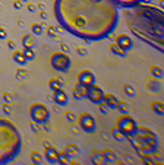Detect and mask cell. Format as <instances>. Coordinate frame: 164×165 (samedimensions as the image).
<instances>
[{
    "instance_id": "obj_38",
    "label": "cell",
    "mask_w": 164,
    "mask_h": 165,
    "mask_svg": "<svg viewBox=\"0 0 164 165\" xmlns=\"http://www.w3.org/2000/svg\"><path fill=\"white\" fill-rule=\"evenodd\" d=\"M7 45H9V48H15V41H9V43H7Z\"/></svg>"
},
{
    "instance_id": "obj_3",
    "label": "cell",
    "mask_w": 164,
    "mask_h": 165,
    "mask_svg": "<svg viewBox=\"0 0 164 165\" xmlns=\"http://www.w3.org/2000/svg\"><path fill=\"white\" fill-rule=\"evenodd\" d=\"M21 148L22 139L16 126L6 118H0V164L13 161Z\"/></svg>"
},
{
    "instance_id": "obj_25",
    "label": "cell",
    "mask_w": 164,
    "mask_h": 165,
    "mask_svg": "<svg viewBox=\"0 0 164 165\" xmlns=\"http://www.w3.org/2000/svg\"><path fill=\"white\" fill-rule=\"evenodd\" d=\"M78 152H79V148H78L76 145H69L68 149H66V153H68L69 156H75V155H78Z\"/></svg>"
},
{
    "instance_id": "obj_19",
    "label": "cell",
    "mask_w": 164,
    "mask_h": 165,
    "mask_svg": "<svg viewBox=\"0 0 164 165\" xmlns=\"http://www.w3.org/2000/svg\"><path fill=\"white\" fill-rule=\"evenodd\" d=\"M13 60H15L18 65H25V63H26V59H25V56H24L22 51H16V53L13 54Z\"/></svg>"
},
{
    "instance_id": "obj_44",
    "label": "cell",
    "mask_w": 164,
    "mask_h": 165,
    "mask_svg": "<svg viewBox=\"0 0 164 165\" xmlns=\"http://www.w3.org/2000/svg\"><path fill=\"white\" fill-rule=\"evenodd\" d=\"M142 1H146V3H149V1H152V0H142Z\"/></svg>"
},
{
    "instance_id": "obj_8",
    "label": "cell",
    "mask_w": 164,
    "mask_h": 165,
    "mask_svg": "<svg viewBox=\"0 0 164 165\" xmlns=\"http://www.w3.org/2000/svg\"><path fill=\"white\" fill-rule=\"evenodd\" d=\"M79 126L84 132L87 133H94L95 132V120L90 113H84L79 117Z\"/></svg>"
},
{
    "instance_id": "obj_39",
    "label": "cell",
    "mask_w": 164,
    "mask_h": 165,
    "mask_svg": "<svg viewBox=\"0 0 164 165\" xmlns=\"http://www.w3.org/2000/svg\"><path fill=\"white\" fill-rule=\"evenodd\" d=\"M78 53H79V54H87V50L85 48H78Z\"/></svg>"
},
{
    "instance_id": "obj_35",
    "label": "cell",
    "mask_w": 164,
    "mask_h": 165,
    "mask_svg": "<svg viewBox=\"0 0 164 165\" xmlns=\"http://www.w3.org/2000/svg\"><path fill=\"white\" fill-rule=\"evenodd\" d=\"M66 118H68L69 121H73V120H75V116H73V113H68V114H66Z\"/></svg>"
},
{
    "instance_id": "obj_9",
    "label": "cell",
    "mask_w": 164,
    "mask_h": 165,
    "mask_svg": "<svg viewBox=\"0 0 164 165\" xmlns=\"http://www.w3.org/2000/svg\"><path fill=\"white\" fill-rule=\"evenodd\" d=\"M87 98L90 99L92 104H100V102L103 101V98H104V91H103L100 86H97V85L94 83L91 86H88Z\"/></svg>"
},
{
    "instance_id": "obj_15",
    "label": "cell",
    "mask_w": 164,
    "mask_h": 165,
    "mask_svg": "<svg viewBox=\"0 0 164 165\" xmlns=\"http://www.w3.org/2000/svg\"><path fill=\"white\" fill-rule=\"evenodd\" d=\"M103 102L107 105V108H116V107H117V102H119V99L116 98L114 95H111V94H104Z\"/></svg>"
},
{
    "instance_id": "obj_28",
    "label": "cell",
    "mask_w": 164,
    "mask_h": 165,
    "mask_svg": "<svg viewBox=\"0 0 164 165\" xmlns=\"http://www.w3.org/2000/svg\"><path fill=\"white\" fill-rule=\"evenodd\" d=\"M31 159H32V162H34V164H41V162H43V156H41L38 152H32Z\"/></svg>"
},
{
    "instance_id": "obj_36",
    "label": "cell",
    "mask_w": 164,
    "mask_h": 165,
    "mask_svg": "<svg viewBox=\"0 0 164 165\" xmlns=\"http://www.w3.org/2000/svg\"><path fill=\"white\" fill-rule=\"evenodd\" d=\"M62 50H63V51H65V53H68V51H69V47H68V44H62Z\"/></svg>"
},
{
    "instance_id": "obj_33",
    "label": "cell",
    "mask_w": 164,
    "mask_h": 165,
    "mask_svg": "<svg viewBox=\"0 0 164 165\" xmlns=\"http://www.w3.org/2000/svg\"><path fill=\"white\" fill-rule=\"evenodd\" d=\"M49 35H50V37H56V35H57L54 26H50V28H49Z\"/></svg>"
},
{
    "instance_id": "obj_37",
    "label": "cell",
    "mask_w": 164,
    "mask_h": 165,
    "mask_svg": "<svg viewBox=\"0 0 164 165\" xmlns=\"http://www.w3.org/2000/svg\"><path fill=\"white\" fill-rule=\"evenodd\" d=\"M21 76H26V72H25V70H19V72H18V78H21Z\"/></svg>"
},
{
    "instance_id": "obj_43",
    "label": "cell",
    "mask_w": 164,
    "mask_h": 165,
    "mask_svg": "<svg viewBox=\"0 0 164 165\" xmlns=\"http://www.w3.org/2000/svg\"><path fill=\"white\" fill-rule=\"evenodd\" d=\"M28 9H29V10L32 12V10H35V6H32V4H29V6H28Z\"/></svg>"
},
{
    "instance_id": "obj_6",
    "label": "cell",
    "mask_w": 164,
    "mask_h": 165,
    "mask_svg": "<svg viewBox=\"0 0 164 165\" xmlns=\"http://www.w3.org/2000/svg\"><path fill=\"white\" fill-rule=\"evenodd\" d=\"M120 132L123 133L126 137H129L132 133L136 130V121L132 118L130 116H128V114H123V116L120 117L119 120H117V126H116Z\"/></svg>"
},
{
    "instance_id": "obj_32",
    "label": "cell",
    "mask_w": 164,
    "mask_h": 165,
    "mask_svg": "<svg viewBox=\"0 0 164 165\" xmlns=\"http://www.w3.org/2000/svg\"><path fill=\"white\" fill-rule=\"evenodd\" d=\"M100 111H101L103 114H106V113H107V105H106V104H104L103 101L100 102Z\"/></svg>"
},
{
    "instance_id": "obj_20",
    "label": "cell",
    "mask_w": 164,
    "mask_h": 165,
    "mask_svg": "<svg viewBox=\"0 0 164 165\" xmlns=\"http://www.w3.org/2000/svg\"><path fill=\"white\" fill-rule=\"evenodd\" d=\"M113 137H114L116 140H119V142H123V140H126V139H128L123 133L117 129V127H114V129H113Z\"/></svg>"
},
{
    "instance_id": "obj_7",
    "label": "cell",
    "mask_w": 164,
    "mask_h": 165,
    "mask_svg": "<svg viewBox=\"0 0 164 165\" xmlns=\"http://www.w3.org/2000/svg\"><path fill=\"white\" fill-rule=\"evenodd\" d=\"M50 62H51V66L59 72H68L71 67V59L65 53H54L51 56Z\"/></svg>"
},
{
    "instance_id": "obj_24",
    "label": "cell",
    "mask_w": 164,
    "mask_h": 165,
    "mask_svg": "<svg viewBox=\"0 0 164 165\" xmlns=\"http://www.w3.org/2000/svg\"><path fill=\"white\" fill-rule=\"evenodd\" d=\"M69 161H71V156H69L66 152L59 153V162H57V164H69Z\"/></svg>"
},
{
    "instance_id": "obj_14",
    "label": "cell",
    "mask_w": 164,
    "mask_h": 165,
    "mask_svg": "<svg viewBox=\"0 0 164 165\" xmlns=\"http://www.w3.org/2000/svg\"><path fill=\"white\" fill-rule=\"evenodd\" d=\"M87 92H88V86H85V85H82V83H76V86H75V91H73V94H75V98L76 99H81V98H87Z\"/></svg>"
},
{
    "instance_id": "obj_31",
    "label": "cell",
    "mask_w": 164,
    "mask_h": 165,
    "mask_svg": "<svg viewBox=\"0 0 164 165\" xmlns=\"http://www.w3.org/2000/svg\"><path fill=\"white\" fill-rule=\"evenodd\" d=\"M103 155H104V156H107L110 161H114V159H116V156L111 153V150H104V152H103Z\"/></svg>"
},
{
    "instance_id": "obj_18",
    "label": "cell",
    "mask_w": 164,
    "mask_h": 165,
    "mask_svg": "<svg viewBox=\"0 0 164 165\" xmlns=\"http://www.w3.org/2000/svg\"><path fill=\"white\" fill-rule=\"evenodd\" d=\"M110 50H111L113 54H116V56H119V57H126V54H128V51L122 50L120 47H117L116 44H113V45L110 47Z\"/></svg>"
},
{
    "instance_id": "obj_16",
    "label": "cell",
    "mask_w": 164,
    "mask_h": 165,
    "mask_svg": "<svg viewBox=\"0 0 164 165\" xmlns=\"http://www.w3.org/2000/svg\"><path fill=\"white\" fill-rule=\"evenodd\" d=\"M119 7H132L135 4H139L142 0H113Z\"/></svg>"
},
{
    "instance_id": "obj_5",
    "label": "cell",
    "mask_w": 164,
    "mask_h": 165,
    "mask_svg": "<svg viewBox=\"0 0 164 165\" xmlns=\"http://www.w3.org/2000/svg\"><path fill=\"white\" fill-rule=\"evenodd\" d=\"M29 114L35 123H47L50 118V111L44 104H32L29 108Z\"/></svg>"
},
{
    "instance_id": "obj_22",
    "label": "cell",
    "mask_w": 164,
    "mask_h": 165,
    "mask_svg": "<svg viewBox=\"0 0 164 165\" xmlns=\"http://www.w3.org/2000/svg\"><path fill=\"white\" fill-rule=\"evenodd\" d=\"M151 107H152V110H154L158 116H163L164 108H163V104H161V102H158V101H157V102H152V105H151Z\"/></svg>"
},
{
    "instance_id": "obj_27",
    "label": "cell",
    "mask_w": 164,
    "mask_h": 165,
    "mask_svg": "<svg viewBox=\"0 0 164 165\" xmlns=\"http://www.w3.org/2000/svg\"><path fill=\"white\" fill-rule=\"evenodd\" d=\"M116 108H117V110H120L123 114H128V111H129L128 104H126V102H120V101L117 102V107H116Z\"/></svg>"
},
{
    "instance_id": "obj_40",
    "label": "cell",
    "mask_w": 164,
    "mask_h": 165,
    "mask_svg": "<svg viewBox=\"0 0 164 165\" xmlns=\"http://www.w3.org/2000/svg\"><path fill=\"white\" fill-rule=\"evenodd\" d=\"M4 113H6V114H9V113H10V108H9V105H4Z\"/></svg>"
},
{
    "instance_id": "obj_26",
    "label": "cell",
    "mask_w": 164,
    "mask_h": 165,
    "mask_svg": "<svg viewBox=\"0 0 164 165\" xmlns=\"http://www.w3.org/2000/svg\"><path fill=\"white\" fill-rule=\"evenodd\" d=\"M151 73L155 76V78H163V69L158 66H154L151 67Z\"/></svg>"
},
{
    "instance_id": "obj_23",
    "label": "cell",
    "mask_w": 164,
    "mask_h": 165,
    "mask_svg": "<svg viewBox=\"0 0 164 165\" xmlns=\"http://www.w3.org/2000/svg\"><path fill=\"white\" fill-rule=\"evenodd\" d=\"M49 85H50V88H51L53 91H56V89H60V88H62L63 82H62V79H51Z\"/></svg>"
},
{
    "instance_id": "obj_34",
    "label": "cell",
    "mask_w": 164,
    "mask_h": 165,
    "mask_svg": "<svg viewBox=\"0 0 164 165\" xmlns=\"http://www.w3.org/2000/svg\"><path fill=\"white\" fill-rule=\"evenodd\" d=\"M0 38H1V40L6 38V29H4V28H0Z\"/></svg>"
},
{
    "instance_id": "obj_13",
    "label": "cell",
    "mask_w": 164,
    "mask_h": 165,
    "mask_svg": "<svg viewBox=\"0 0 164 165\" xmlns=\"http://www.w3.org/2000/svg\"><path fill=\"white\" fill-rule=\"evenodd\" d=\"M53 92H54V94H53V101H54L57 105H66V104H68V95L65 94V91H62V88H60V89H56Z\"/></svg>"
},
{
    "instance_id": "obj_30",
    "label": "cell",
    "mask_w": 164,
    "mask_h": 165,
    "mask_svg": "<svg viewBox=\"0 0 164 165\" xmlns=\"http://www.w3.org/2000/svg\"><path fill=\"white\" fill-rule=\"evenodd\" d=\"M125 92L128 94L129 97H135V91H133V88L130 85H125Z\"/></svg>"
},
{
    "instance_id": "obj_2",
    "label": "cell",
    "mask_w": 164,
    "mask_h": 165,
    "mask_svg": "<svg viewBox=\"0 0 164 165\" xmlns=\"http://www.w3.org/2000/svg\"><path fill=\"white\" fill-rule=\"evenodd\" d=\"M123 21L129 31L145 44L164 51V15L158 7L149 4H135L123 7Z\"/></svg>"
},
{
    "instance_id": "obj_10",
    "label": "cell",
    "mask_w": 164,
    "mask_h": 165,
    "mask_svg": "<svg viewBox=\"0 0 164 165\" xmlns=\"http://www.w3.org/2000/svg\"><path fill=\"white\" fill-rule=\"evenodd\" d=\"M78 81H79V83H82L85 86H91V85L95 83V75L91 70H82L78 76Z\"/></svg>"
},
{
    "instance_id": "obj_29",
    "label": "cell",
    "mask_w": 164,
    "mask_h": 165,
    "mask_svg": "<svg viewBox=\"0 0 164 165\" xmlns=\"http://www.w3.org/2000/svg\"><path fill=\"white\" fill-rule=\"evenodd\" d=\"M31 29H32V34H34V35H40V34L43 32V26H41L40 23H34Z\"/></svg>"
},
{
    "instance_id": "obj_17",
    "label": "cell",
    "mask_w": 164,
    "mask_h": 165,
    "mask_svg": "<svg viewBox=\"0 0 164 165\" xmlns=\"http://www.w3.org/2000/svg\"><path fill=\"white\" fill-rule=\"evenodd\" d=\"M22 44L25 48H34L35 45V35H25L22 38Z\"/></svg>"
},
{
    "instance_id": "obj_11",
    "label": "cell",
    "mask_w": 164,
    "mask_h": 165,
    "mask_svg": "<svg viewBox=\"0 0 164 165\" xmlns=\"http://www.w3.org/2000/svg\"><path fill=\"white\" fill-rule=\"evenodd\" d=\"M116 45H117V47H120L122 50H125V51H129V50L132 48L133 43H132V40H130V37H129V35L122 34V35H119V37L116 38Z\"/></svg>"
},
{
    "instance_id": "obj_4",
    "label": "cell",
    "mask_w": 164,
    "mask_h": 165,
    "mask_svg": "<svg viewBox=\"0 0 164 165\" xmlns=\"http://www.w3.org/2000/svg\"><path fill=\"white\" fill-rule=\"evenodd\" d=\"M136 152L144 158L151 156L157 152L158 148V137L157 134L148 127H136V130L128 137Z\"/></svg>"
},
{
    "instance_id": "obj_41",
    "label": "cell",
    "mask_w": 164,
    "mask_h": 165,
    "mask_svg": "<svg viewBox=\"0 0 164 165\" xmlns=\"http://www.w3.org/2000/svg\"><path fill=\"white\" fill-rule=\"evenodd\" d=\"M4 99H6V101H10V99H12V95H10V94H6V95H4Z\"/></svg>"
},
{
    "instance_id": "obj_12",
    "label": "cell",
    "mask_w": 164,
    "mask_h": 165,
    "mask_svg": "<svg viewBox=\"0 0 164 165\" xmlns=\"http://www.w3.org/2000/svg\"><path fill=\"white\" fill-rule=\"evenodd\" d=\"M46 159L50 162V164H57L59 162V152L57 149L53 148V146H46V153H44Z\"/></svg>"
},
{
    "instance_id": "obj_42",
    "label": "cell",
    "mask_w": 164,
    "mask_h": 165,
    "mask_svg": "<svg viewBox=\"0 0 164 165\" xmlns=\"http://www.w3.org/2000/svg\"><path fill=\"white\" fill-rule=\"evenodd\" d=\"M21 6H22V3H21V1H16V3H15V7H16V9H19Z\"/></svg>"
},
{
    "instance_id": "obj_21",
    "label": "cell",
    "mask_w": 164,
    "mask_h": 165,
    "mask_svg": "<svg viewBox=\"0 0 164 165\" xmlns=\"http://www.w3.org/2000/svg\"><path fill=\"white\" fill-rule=\"evenodd\" d=\"M24 56H25V59H26V62L28 60H34L35 59V53H34V48H24Z\"/></svg>"
},
{
    "instance_id": "obj_1",
    "label": "cell",
    "mask_w": 164,
    "mask_h": 165,
    "mask_svg": "<svg viewBox=\"0 0 164 165\" xmlns=\"http://www.w3.org/2000/svg\"><path fill=\"white\" fill-rule=\"evenodd\" d=\"M59 25L81 40L100 41L119 23V6L113 0H54Z\"/></svg>"
}]
</instances>
